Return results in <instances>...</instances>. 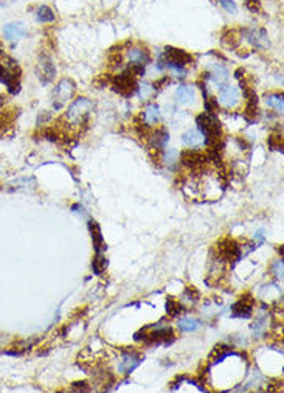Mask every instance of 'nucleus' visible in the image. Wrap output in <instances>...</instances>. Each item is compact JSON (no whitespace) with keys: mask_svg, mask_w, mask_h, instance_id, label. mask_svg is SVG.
Segmentation results:
<instances>
[{"mask_svg":"<svg viewBox=\"0 0 284 393\" xmlns=\"http://www.w3.org/2000/svg\"><path fill=\"white\" fill-rule=\"evenodd\" d=\"M198 129L205 135L204 143L210 148H221V140H222V128L216 115L213 114H201L196 118Z\"/></svg>","mask_w":284,"mask_h":393,"instance_id":"1","label":"nucleus"},{"mask_svg":"<svg viewBox=\"0 0 284 393\" xmlns=\"http://www.w3.org/2000/svg\"><path fill=\"white\" fill-rule=\"evenodd\" d=\"M92 109H93V103L82 97V98H78L72 103V106L68 107L65 117L72 124H81V123L87 121L88 114L92 112Z\"/></svg>","mask_w":284,"mask_h":393,"instance_id":"2","label":"nucleus"},{"mask_svg":"<svg viewBox=\"0 0 284 393\" xmlns=\"http://www.w3.org/2000/svg\"><path fill=\"white\" fill-rule=\"evenodd\" d=\"M112 86H114V91L118 92L123 97H132L137 89H138V83L135 80V76L131 73V71H123V73H118L117 76L112 78Z\"/></svg>","mask_w":284,"mask_h":393,"instance_id":"3","label":"nucleus"},{"mask_svg":"<svg viewBox=\"0 0 284 393\" xmlns=\"http://www.w3.org/2000/svg\"><path fill=\"white\" fill-rule=\"evenodd\" d=\"M218 257L224 261H238L244 257L242 247L232 238H224L218 244Z\"/></svg>","mask_w":284,"mask_h":393,"instance_id":"4","label":"nucleus"},{"mask_svg":"<svg viewBox=\"0 0 284 393\" xmlns=\"http://www.w3.org/2000/svg\"><path fill=\"white\" fill-rule=\"evenodd\" d=\"M73 92H75V83L72 80H61L55 89V92H53V107H55L56 111H59L61 107L73 97Z\"/></svg>","mask_w":284,"mask_h":393,"instance_id":"5","label":"nucleus"},{"mask_svg":"<svg viewBox=\"0 0 284 393\" xmlns=\"http://www.w3.org/2000/svg\"><path fill=\"white\" fill-rule=\"evenodd\" d=\"M36 73H38V78L41 80L42 84H48L55 80L56 67H55V64H53L51 58H48L47 55H42L39 58L38 65H36Z\"/></svg>","mask_w":284,"mask_h":393,"instance_id":"6","label":"nucleus"},{"mask_svg":"<svg viewBox=\"0 0 284 393\" xmlns=\"http://www.w3.org/2000/svg\"><path fill=\"white\" fill-rule=\"evenodd\" d=\"M165 58H166V67L169 65H180L185 67L188 64H193V56L185 50L175 48V47H166L165 48Z\"/></svg>","mask_w":284,"mask_h":393,"instance_id":"7","label":"nucleus"},{"mask_svg":"<svg viewBox=\"0 0 284 393\" xmlns=\"http://www.w3.org/2000/svg\"><path fill=\"white\" fill-rule=\"evenodd\" d=\"M179 159L185 167L196 170V168L204 167V164H207L208 155H205L204 152H201L198 149H188V151L179 152Z\"/></svg>","mask_w":284,"mask_h":393,"instance_id":"8","label":"nucleus"},{"mask_svg":"<svg viewBox=\"0 0 284 393\" xmlns=\"http://www.w3.org/2000/svg\"><path fill=\"white\" fill-rule=\"evenodd\" d=\"M253 306H255V298L247 294V295L241 297L232 306V314H233V317L248 319L253 312Z\"/></svg>","mask_w":284,"mask_h":393,"instance_id":"9","label":"nucleus"},{"mask_svg":"<svg viewBox=\"0 0 284 393\" xmlns=\"http://www.w3.org/2000/svg\"><path fill=\"white\" fill-rule=\"evenodd\" d=\"M219 101L225 107H235L239 103V91L232 84L219 87Z\"/></svg>","mask_w":284,"mask_h":393,"instance_id":"10","label":"nucleus"},{"mask_svg":"<svg viewBox=\"0 0 284 393\" xmlns=\"http://www.w3.org/2000/svg\"><path fill=\"white\" fill-rule=\"evenodd\" d=\"M2 34L4 38L10 42H14V41H19L22 39L24 36L27 34V25L24 22H10V24H5L4 28H2Z\"/></svg>","mask_w":284,"mask_h":393,"instance_id":"11","label":"nucleus"},{"mask_svg":"<svg viewBox=\"0 0 284 393\" xmlns=\"http://www.w3.org/2000/svg\"><path fill=\"white\" fill-rule=\"evenodd\" d=\"M141 361H143V357H141L140 354L129 351L121 357L120 365H118V371L123 373V374H129L141 364Z\"/></svg>","mask_w":284,"mask_h":393,"instance_id":"12","label":"nucleus"},{"mask_svg":"<svg viewBox=\"0 0 284 393\" xmlns=\"http://www.w3.org/2000/svg\"><path fill=\"white\" fill-rule=\"evenodd\" d=\"M247 33V39L250 41L256 48H261V50H265L269 48V38H267V31L265 30H248L245 31Z\"/></svg>","mask_w":284,"mask_h":393,"instance_id":"13","label":"nucleus"},{"mask_svg":"<svg viewBox=\"0 0 284 393\" xmlns=\"http://www.w3.org/2000/svg\"><path fill=\"white\" fill-rule=\"evenodd\" d=\"M88 230H90V235H92V243H93V247H95V252L101 254L106 249V244H104V238H103V233H101L100 224L97 221L90 219L88 221Z\"/></svg>","mask_w":284,"mask_h":393,"instance_id":"14","label":"nucleus"},{"mask_svg":"<svg viewBox=\"0 0 284 393\" xmlns=\"http://www.w3.org/2000/svg\"><path fill=\"white\" fill-rule=\"evenodd\" d=\"M168 140H169V134L166 132L165 128L157 129L155 132H152V134L149 135L151 148L155 149V151H163V149H165V145L168 143Z\"/></svg>","mask_w":284,"mask_h":393,"instance_id":"15","label":"nucleus"},{"mask_svg":"<svg viewBox=\"0 0 284 393\" xmlns=\"http://www.w3.org/2000/svg\"><path fill=\"white\" fill-rule=\"evenodd\" d=\"M128 58L132 64H140V65H145L151 62V56H149V51L146 48H132L128 53Z\"/></svg>","mask_w":284,"mask_h":393,"instance_id":"16","label":"nucleus"},{"mask_svg":"<svg viewBox=\"0 0 284 393\" xmlns=\"http://www.w3.org/2000/svg\"><path fill=\"white\" fill-rule=\"evenodd\" d=\"M182 141H183V145H186L190 148H198V146L204 145V135L199 129H190L188 132L183 134Z\"/></svg>","mask_w":284,"mask_h":393,"instance_id":"17","label":"nucleus"},{"mask_svg":"<svg viewBox=\"0 0 284 393\" xmlns=\"http://www.w3.org/2000/svg\"><path fill=\"white\" fill-rule=\"evenodd\" d=\"M175 98L180 104H190L196 98V94H194V89L191 86H180L175 91Z\"/></svg>","mask_w":284,"mask_h":393,"instance_id":"18","label":"nucleus"},{"mask_svg":"<svg viewBox=\"0 0 284 393\" xmlns=\"http://www.w3.org/2000/svg\"><path fill=\"white\" fill-rule=\"evenodd\" d=\"M239 44H241V38H239V34H238L235 30H228V31H225V33L222 34V45H224V47H227V48H230V50H233V48H236Z\"/></svg>","mask_w":284,"mask_h":393,"instance_id":"19","label":"nucleus"},{"mask_svg":"<svg viewBox=\"0 0 284 393\" xmlns=\"http://www.w3.org/2000/svg\"><path fill=\"white\" fill-rule=\"evenodd\" d=\"M208 78H210L211 81H215L216 84H222V83L227 81V78H228V71H227L225 67H222V65L218 64V65L213 67L211 73H208Z\"/></svg>","mask_w":284,"mask_h":393,"instance_id":"20","label":"nucleus"},{"mask_svg":"<svg viewBox=\"0 0 284 393\" xmlns=\"http://www.w3.org/2000/svg\"><path fill=\"white\" fill-rule=\"evenodd\" d=\"M265 103H267L269 107H272V109H275L278 114L282 112V107H284V101H282V94H269L265 95Z\"/></svg>","mask_w":284,"mask_h":393,"instance_id":"21","label":"nucleus"},{"mask_svg":"<svg viewBox=\"0 0 284 393\" xmlns=\"http://www.w3.org/2000/svg\"><path fill=\"white\" fill-rule=\"evenodd\" d=\"M179 328L180 331H185V333H191V331H196L201 328V322L196 320V319H191V317H183L179 320Z\"/></svg>","mask_w":284,"mask_h":393,"instance_id":"22","label":"nucleus"},{"mask_svg":"<svg viewBox=\"0 0 284 393\" xmlns=\"http://www.w3.org/2000/svg\"><path fill=\"white\" fill-rule=\"evenodd\" d=\"M36 19L42 24H48V22H53L55 21V13H53V10L47 5H42L36 10Z\"/></svg>","mask_w":284,"mask_h":393,"instance_id":"23","label":"nucleus"},{"mask_svg":"<svg viewBox=\"0 0 284 393\" xmlns=\"http://www.w3.org/2000/svg\"><path fill=\"white\" fill-rule=\"evenodd\" d=\"M158 117H160V112H158V106L157 104H149L146 107L145 114H143L145 123L148 124V126H152V124H155L158 121Z\"/></svg>","mask_w":284,"mask_h":393,"instance_id":"24","label":"nucleus"},{"mask_svg":"<svg viewBox=\"0 0 284 393\" xmlns=\"http://www.w3.org/2000/svg\"><path fill=\"white\" fill-rule=\"evenodd\" d=\"M166 312L169 317H175L180 312H183V306L180 305V301H177L174 297H168L166 300Z\"/></svg>","mask_w":284,"mask_h":393,"instance_id":"25","label":"nucleus"},{"mask_svg":"<svg viewBox=\"0 0 284 393\" xmlns=\"http://www.w3.org/2000/svg\"><path fill=\"white\" fill-rule=\"evenodd\" d=\"M106 267H108V260H106V257H103L101 254H97V257L93 258V263H92V269L97 275H103Z\"/></svg>","mask_w":284,"mask_h":393,"instance_id":"26","label":"nucleus"},{"mask_svg":"<svg viewBox=\"0 0 284 393\" xmlns=\"http://www.w3.org/2000/svg\"><path fill=\"white\" fill-rule=\"evenodd\" d=\"M137 91H138V94H140V98L143 100V101H146V100H149V98L154 95L155 87H154L152 84H149V83H143V84L138 86Z\"/></svg>","mask_w":284,"mask_h":393,"instance_id":"27","label":"nucleus"},{"mask_svg":"<svg viewBox=\"0 0 284 393\" xmlns=\"http://www.w3.org/2000/svg\"><path fill=\"white\" fill-rule=\"evenodd\" d=\"M259 115V109H258V103H247L245 106V111H244V117L248 121H253L256 120Z\"/></svg>","mask_w":284,"mask_h":393,"instance_id":"28","label":"nucleus"},{"mask_svg":"<svg viewBox=\"0 0 284 393\" xmlns=\"http://www.w3.org/2000/svg\"><path fill=\"white\" fill-rule=\"evenodd\" d=\"M163 162L168 167L175 165L177 162H179V151H177V149H166L163 152Z\"/></svg>","mask_w":284,"mask_h":393,"instance_id":"29","label":"nucleus"},{"mask_svg":"<svg viewBox=\"0 0 284 393\" xmlns=\"http://www.w3.org/2000/svg\"><path fill=\"white\" fill-rule=\"evenodd\" d=\"M269 148L272 151H281L282 149V137L281 135H270L269 137Z\"/></svg>","mask_w":284,"mask_h":393,"instance_id":"30","label":"nucleus"},{"mask_svg":"<svg viewBox=\"0 0 284 393\" xmlns=\"http://www.w3.org/2000/svg\"><path fill=\"white\" fill-rule=\"evenodd\" d=\"M219 4L222 5V8L227 11V13H236L238 11V7H236V4L233 2V0H219Z\"/></svg>","mask_w":284,"mask_h":393,"instance_id":"31","label":"nucleus"},{"mask_svg":"<svg viewBox=\"0 0 284 393\" xmlns=\"http://www.w3.org/2000/svg\"><path fill=\"white\" fill-rule=\"evenodd\" d=\"M245 8L250 10L252 13H259L261 11V0H245Z\"/></svg>","mask_w":284,"mask_h":393,"instance_id":"32","label":"nucleus"},{"mask_svg":"<svg viewBox=\"0 0 284 393\" xmlns=\"http://www.w3.org/2000/svg\"><path fill=\"white\" fill-rule=\"evenodd\" d=\"M129 71L134 76H143L145 75V65H140V64H131Z\"/></svg>","mask_w":284,"mask_h":393,"instance_id":"33","label":"nucleus"},{"mask_svg":"<svg viewBox=\"0 0 284 393\" xmlns=\"http://www.w3.org/2000/svg\"><path fill=\"white\" fill-rule=\"evenodd\" d=\"M198 297H199V292H198L196 289H194V288H186V291H185V298L196 301Z\"/></svg>","mask_w":284,"mask_h":393,"instance_id":"34","label":"nucleus"},{"mask_svg":"<svg viewBox=\"0 0 284 393\" xmlns=\"http://www.w3.org/2000/svg\"><path fill=\"white\" fill-rule=\"evenodd\" d=\"M88 384L85 382V381H81V382H73L72 384V390H82V391H88L90 390V387H87Z\"/></svg>","mask_w":284,"mask_h":393,"instance_id":"35","label":"nucleus"},{"mask_svg":"<svg viewBox=\"0 0 284 393\" xmlns=\"http://www.w3.org/2000/svg\"><path fill=\"white\" fill-rule=\"evenodd\" d=\"M273 267H275V272H276L275 275H276L278 278H281V277H282V261H281V260L276 261Z\"/></svg>","mask_w":284,"mask_h":393,"instance_id":"36","label":"nucleus"},{"mask_svg":"<svg viewBox=\"0 0 284 393\" xmlns=\"http://www.w3.org/2000/svg\"><path fill=\"white\" fill-rule=\"evenodd\" d=\"M50 118V114L47 112V111H44V112H41L39 114V117H38V124H39V126H41V123H42V120H44V123L47 121Z\"/></svg>","mask_w":284,"mask_h":393,"instance_id":"37","label":"nucleus"},{"mask_svg":"<svg viewBox=\"0 0 284 393\" xmlns=\"http://www.w3.org/2000/svg\"><path fill=\"white\" fill-rule=\"evenodd\" d=\"M262 235H264V230H258L256 233H255V240L258 241V244H262V243H264V237H262Z\"/></svg>","mask_w":284,"mask_h":393,"instance_id":"38","label":"nucleus"},{"mask_svg":"<svg viewBox=\"0 0 284 393\" xmlns=\"http://www.w3.org/2000/svg\"><path fill=\"white\" fill-rule=\"evenodd\" d=\"M235 76H236L238 80H241V76H244V68H238L236 73H235Z\"/></svg>","mask_w":284,"mask_h":393,"instance_id":"39","label":"nucleus"},{"mask_svg":"<svg viewBox=\"0 0 284 393\" xmlns=\"http://www.w3.org/2000/svg\"><path fill=\"white\" fill-rule=\"evenodd\" d=\"M7 5H8L7 0H0V8H2V7H7Z\"/></svg>","mask_w":284,"mask_h":393,"instance_id":"40","label":"nucleus"},{"mask_svg":"<svg viewBox=\"0 0 284 393\" xmlns=\"http://www.w3.org/2000/svg\"><path fill=\"white\" fill-rule=\"evenodd\" d=\"M4 124H5V121L0 120V132H2V129H4Z\"/></svg>","mask_w":284,"mask_h":393,"instance_id":"41","label":"nucleus"},{"mask_svg":"<svg viewBox=\"0 0 284 393\" xmlns=\"http://www.w3.org/2000/svg\"><path fill=\"white\" fill-rule=\"evenodd\" d=\"M0 100H2V97H0ZM0 103H2V101H0Z\"/></svg>","mask_w":284,"mask_h":393,"instance_id":"42","label":"nucleus"}]
</instances>
